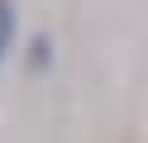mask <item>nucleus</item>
I'll use <instances>...</instances> for the list:
<instances>
[{
  "mask_svg": "<svg viewBox=\"0 0 148 143\" xmlns=\"http://www.w3.org/2000/svg\"><path fill=\"white\" fill-rule=\"evenodd\" d=\"M14 43V0H0V57Z\"/></svg>",
  "mask_w": 148,
  "mask_h": 143,
  "instance_id": "nucleus-1",
  "label": "nucleus"
},
{
  "mask_svg": "<svg viewBox=\"0 0 148 143\" xmlns=\"http://www.w3.org/2000/svg\"><path fill=\"white\" fill-rule=\"evenodd\" d=\"M48 57H53V43L38 34V38H34V48H29V62H34V67H48Z\"/></svg>",
  "mask_w": 148,
  "mask_h": 143,
  "instance_id": "nucleus-2",
  "label": "nucleus"
}]
</instances>
